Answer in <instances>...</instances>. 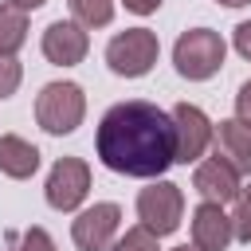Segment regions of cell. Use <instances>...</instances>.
Masks as SVG:
<instances>
[{
    "instance_id": "7c38bea8",
    "label": "cell",
    "mask_w": 251,
    "mask_h": 251,
    "mask_svg": "<svg viewBox=\"0 0 251 251\" xmlns=\"http://www.w3.org/2000/svg\"><path fill=\"white\" fill-rule=\"evenodd\" d=\"M212 153L224 157L239 176L251 173V129L239 126L235 118H220L216 122V137H212Z\"/></svg>"
},
{
    "instance_id": "6da1fadb",
    "label": "cell",
    "mask_w": 251,
    "mask_h": 251,
    "mask_svg": "<svg viewBox=\"0 0 251 251\" xmlns=\"http://www.w3.org/2000/svg\"><path fill=\"white\" fill-rule=\"evenodd\" d=\"M94 153L118 176L161 180L165 169L176 165L173 114L153 102H141V98L118 102L102 114V122L94 129Z\"/></svg>"
},
{
    "instance_id": "5bb4252c",
    "label": "cell",
    "mask_w": 251,
    "mask_h": 251,
    "mask_svg": "<svg viewBox=\"0 0 251 251\" xmlns=\"http://www.w3.org/2000/svg\"><path fill=\"white\" fill-rule=\"evenodd\" d=\"M27 43V12L0 4V55L16 59V51Z\"/></svg>"
},
{
    "instance_id": "3957f363",
    "label": "cell",
    "mask_w": 251,
    "mask_h": 251,
    "mask_svg": "<svg viewBox=\"0 0 251 251\" xmlns=\"http://www.w3.org/2000/svg\"><path fill=\"white\" fill-rule=\"evenodd\" d=\"M82 118H86V94H82L78 82L59 78V82H47L39 90V98H35V122H39L43 133L67 137V133H75L82 126Z\"/></svg>"
},
{
    "instance_id": "ba28073f",
    "label": "cell",
    "mask_w": 251,
    "mask_h": 251,
    "mask_svg": "<svg viewBox=\"0 0 251 251\" xmlns=\"http://www.w3.org/2000/svg\"><path fill=\"white\" fill-rule=\"evenodd\" d=\"M118 227H122V208L114 200H98L71 220V239L78 251H110Z\"/></svg>"
},
{
    "instance_id": "d6986e66",
    "label": "cell",
    "mask_w": 251,
    "mask_h": 251,
    "mask_svg": "<svg viewBox=\"0 0 251 251\" xmlns=\"http://www.w3.org/2000/svg\"><path fill=\"white\" fill-rule=\"evenodd\" d=\"M20 82H24V67H20V59L0 55V98H12V94L20 90Z\"/></svg>"
},
{
    "instance_id": "603a6c76",
    "label": "cell",
    "mask_w": 251,
    "mask_h": 251,
    "mask_svg": "<svg viewBox=\"0 0 251 251\" xmlns=\"http://www.w3.org/2000/svg\"><path fill=\"white\" fill-rule=\"evenodd\" d=\"M12 8H20V12H35V8H43L47 0H8Z\"/></svg>"
},
{
    "instance_id": "8fae6325",
    "label": "cell",
    "mask_w": 251,
    "mask_h": 251,
    "mask_svg": "<svg viewBox=\"0 0 251 251\" xmlns=\"http://www.w3.org/2000/svg\"><path fill=\"white\" fill-rule=\"evenodd\" d=\"M231 239H235V227H231V216L224 212V204L200 200L192 208V243L200 251H227Z\"/></svg>"
},
{
    "instance_id": "cb8c5ba5",
    "label": "cell",
    "mask_w": 251,
    "mask_h": 251,
    "mask_svg": "<svg viewBox=\"0 0 251 251\" xmlns=\"http://www.w3.org/2000/svg\"><path fill=\"white\" fill-rule=\"evenodd\" d=\"M216 4H224V8H243V4H251V0H216Z\"/></svg>"
},
{
    "instance_id": "d4e9b609",
    "label": "cell",
    "mask_w": 251,
    "mask_h": 251,
    "mask_svg": "<svg viewBox=\"0 0 251 251\" xmlns=\"http://www.w3.org/2000/svg\"><path fill=\"white\" fill-rule=\"evenodd\" d=\"M173 251H200L196 243H180V247H173Z\"/></svg>"
},
{
    "instance_id": "277c9868",
    "label": "cell",
    "mask_w": 251,
    "mask_h": 251,
    "mask_svg": "<svg viewBox=\"0 0 251 251\" xmlns=\"http://www.w3.org/2000/svg\"><path fill=\"white\" fill-rule=\"evenodd\" d=\"M157 55H161V43H157V31H149V27H126L106 43V67L118 78L149 75Z\"/></svg>"
},
{
    "instance_id": "30bf717a",
    "label": "cell",
    "mask_w": 251,
    "mask_h": 251,
    "mask_svg": "<svg viewBox=\"0 0 251 251\" xmlns=\"http://www.w3.org/2000/svg\"><path fill=\"white\" fill-rule=\"evenodd\" d=\"M192 188L200 192V200H208V204H227V200H235L239 196V173L224 161V157H204L196 169H192Z\"/></svg>"
},
{
    "instance_id": "52a82bcc",
    "label": "cell",
    "mask_w": 251,
    "mask_h": 251,
    "mask_svg": "<svg viewBox=\"0 0 251 251\" xmlns=\"http://www.w3.org/2000/svg\"><path fill=\"white\" fill-rule=\"evenodd\" d=\"M90 192V165L82 157H59L47 173L43 196L55 212H78Z\"/></svg>"
},
{
    "instance_id": "4fadbf2b",
    "label": "cell",
    "mask_w": 251,
    "mask_h": 251,
    "mask_svg": "<svg viewBox=\"0 0 251 251\" xmlns=\"http://www.w3.org/2000/svg\"><path fill=\"white\" fill-rule=\"evenodd\" d=\"M0 173L12 180H27L39 173V149L20 133H0Z\"/></svg>"
},
{
    "instance_id": "9c48e42d",
    "label": "cell",
    "mask_w": 251,
    "mask_h": 251,
    "mask_svg": "<svg viewBox=\"0 0 251 251\" xmlns=\"http://www.w3.org/2000/svg\"><path fill=\"white\" fill-rule=\"evenodd\" d=\"M39 47H43L47 63H55V67H78L86 59V51H90V35L75 20H55V24H47Z\"/></svg>"
},
{
    "instance_id": "ffe728a7",
    "label": "cell",
    "mask_w": 251,
    "mask_h": 251,
    "mask_svg": "<svg viewBox=\"0 0 251 251\" xmlns=\"http://www.w3.org/2000/svg\"><path fill=\"white\" fill-rule=\"evenodd\" d=\"M235 122L251 129V82H243L239 94H235Z\"/></svg>"
},
{
    "instance_id": "ac0fdd59",
    "label": "cell",
    "mask_w": 251,
    "mask_h": 251,
    "mask_svg": "<svg viewBox=\"0 0 251 251\" xmlns=\"http://www.w3.org/2000/svg\"><path fill=\"white\" fill-rule=\"evenodd\" d=\"M8 251H55V239L43 227H27V231L8 235Z\"/></svg>"
},
{
    "instance_id": "5b68a950",
    "label": "cell",
    "mask_w": 251,
    "mask_h": 251,
    "mask_svg": "<svg viewBox=\"0 0 251 251\" xmlns=\"http://www.w3.org/2000/svg\"><path fill=\"white\" fill-rule=\"evenodd\" d=\"M180 216H184V192H180V184H173V180H149L137 192V220L157 239L173 235L180 227Z\"/></svg>"
},
{
    "instance_id": "e0dca14e",
    "label": "cell",
    "mask_w": 251,
    "mask_h": 251,
    "mask_svg": "<svg viewBox=\"0 0 251 251\" xmlns=\"http://www.w3.org/2000/svg\"><path fill=\"white\" fill-rule=\"evenodd\" d=\"M110 251H161V243H157V235H153L149 227L133 224V227H126V231L114 239Z\"/></svg>"
},
{
    "instance_id": "7402d4cb",
    "label": "cell",
    "mask_w": 251,
    "mask_h": 251,
    "mask_svg": "<svg viewBox=\"0 0 251 251\" xmlns=\"http://www.w3.org/2000/svg\"><path fill=\"white\" fill-rule=\"evenodd\" d=\"M126 4V12H133V16H153L165 0H122Z\"/></svg>"
},
{
    "instance_id": "2e32d148",
    "label": "cell",
    "mask_w": 251,
    "mask_h": 251,
    "mask_svg": "<svg viewBox=\"0 0 251 251\" xmlns=\"http://www.w3.org/2000/svg\"><path fill=\"white\" fill-rule=\"evenodd\" d=\"M231 227H235V239L239 243H251V184L239 188V196L231 200Z\"/></svg>"
},
{
    "instance_id": "9a60e30c",
    "label": "cell",
    "mask_w": 251,
    "mask_h": 251,
    "mask_svg": "<svg viewBox=\"0 0 251 251\" xmlns=\"http://www.w3.org/2000/svg\"><path fill=\"white\" fill-rule=\"evenodd\" d=\"M67 8L82 27H106L114 20V0H67Z\"/></svg>"
},
{
    "instance_id": "7a4b0ae2",
    "label": "cell",
    "mask_w": 251,
    "mask_h": 251,
    "mask_svg": "<svg viewBox=\"0 0 251 251\" xmlns=\"http://www.w3.org/2000/svg\"><path fill=\"white\" fill-rule=\"evenodd\" d=\"M224 59H227V43H224V35L212 31V27H188V31H180V39L173 43V67H176V75L188 78V82L212 78V75L224 67Z\"/></svg>"
},
{
    "instance_id": "44dd1931",
    "label": "cell",
    "mask_w": 251,
    "mask_h": 251,
    "mask_svg": "<svg viewBox=\"0 0 251 251\" xmlns=\"http://www.w3.org/2000/svg\"><path fill=\"white\" fill-rule=\"evenodd\" d=\"M231 47H235V51L251 63V20H243V24L231 31Z\"/></svg>"
},
{
    "instance_id": "8992f818",
    "label": "cell",
    "mask_w": 251,
    "mask_h": 251,
    "mask_svg": "<svg viewBox=\"0 0 251 251\" xmlns=\"http://www.w3.org/2000/svg\"><path fill=\"white\" fill-rule=\"evenodd\" d=\"M169 114H173V133H176V165H200L204 153L212 149L216 122L192 102H176Z\"/></svg>"
}]
</instances>
